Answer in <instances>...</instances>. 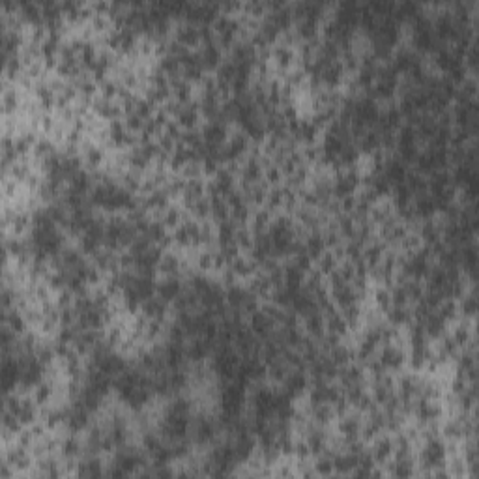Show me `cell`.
I'll return each mask as SVG.
<instances>
[{
	"instance_id": "7",
	"label": "cell",
	"mask_w": 479,
	"mask_h": 479,
	"mask_svg": "<svg viewBox=\"0 0 479 479\" xmlns=\"http://www.w3.org/2000/svg\"><path fill=\"white\" fill-rule=\"evenodd\" d=\"M337 266V258L333 256V253H322L318 256V270L320 273H328L330 275Z\"/></svg>"
},
{
	"instance_id": "8",
	"label": "cell",
	"mask_w": 479,
	"mask_h": 479,
	"mask_svg": "<svg viewBox=\"0 0 479 479\" xmlns=\"http://www.w3.org/2000/svg\"><path fill=\"white\" fill-rule=\"evenodd\" d=\"M79 453H81V444L77 438L69 436L62 442V455H64L66 458H73V457H77Z\"/></svg>"
},
{
	"instance_id": "14",
	"label": "cell",
	"mask_w": 479,
	"mask_h": 479,
	"mask_svg": "<svg viewBox=\"0 0 479 479\" xmlns=\"http://www.w3.org/2000/svg\"><path fill=\"white\" fill-rule=\"evenodd\" d=\"M34 434H32V431L28 429V431H21L19 432V446H23V447H28L30 444H32V440H34Z\"/></svg>"
},
{
	"instance_id": "4",
	"label": "cell",
	"mask_w": 479,
	"mask_h": 479,
	"mask_svg": "<svg viewBox=\"0 0 479 479\" xmlns=\"http://www.w3.org/2000/svg\"><path fill=\"white\" fill-rule=\"evenodd\" d=\"M314 474L318 475H330L333 474V453H326V455H318L316 464H313Z\"/></svg>"
},
{
	"instance_id": "3",
	"label": "cell",
	"mask_w": 479,
	"mask_h": 479,
	"mask_svg": "<svg viewBox=\"0 0 479 479\" xmlns=\"http://www.w3.org/2000/svg\"><path fill=\"white\" fill-rule=\"evenodd\" d=\"M393 449H395V444L391 438H380V440L374 444L371 455H373V458L376 463H386L389 458V455L393 453Z\"/></svg>"
},
{
	"instance_id": "13",
	"label": "cell",
	"mask_w": 479,
	"mask_h": 479,
	"mask_svg": "<svg viewBox=\"0 0 479 479\" xmlns=\"http://www.w3.org/2000/svg\"><path fill=\"white\" fill-rule=\"evenodd\" d=\"M294 453L304 461V458H307L309 455H311V449H309L307 442H298V444H294Z\"/></svg>"
},
{
	"instance_id": "10",
	"label": "cell",
	"mask_w": 479,
	"mask_h": 479,
	"mask_svg": "<svg viewBox=\"0 0 479 479\" xmlns=\"http://www.w3.org/2000/svg\"><path fill=\"white\" fill-rule=\"evenodd\" d=\"M143 446H144V449H146V451H150V455H152L155 449H159L161 440L155 436V434L148 432V434H144V438H143Z\"/></svg>"
},
{
	"instance_id": "12",
	"label": "cell",
	"mask_w": 479,
	"mask_h": 479,
	"mask_svg": "<svg viewBox=\"0 0 479 479\" xmlns=\"http://www.w3.org/2000/svg\"><path fill=\"white\" fill-rule=\"evenodd\" d=\"M281 169L279 167H272L270 165V169L266 171V180L270 182V184H279V180H281Z\"/></svg>"
},
{
	"instance_id": "2",
	"label": "cell",
	"mask_w": 479,
	"mask_h": 479,
	"mask_svg": "<svg viewBox=\"0 0 479 479\" xmlns=\"http://www.w3.org/2000/svg\"><path fill=\"white\" fill-rule=\"evenodd\" d=\"M77 475H83V477H99V475H103V468H102L99 458L90 455L86 461H83V463L79 464V468H77Z\"/></svg>"
},
{
	"instance_id": "5",
	"label": "cell",
	"mask_w": 479,
	"mask_h": 479,
	"mask_svg": "<svg viewBox=\"0 0 479 479\" xmlns=\"http://www.w3.org/2000/svg\"><path fill=\"white\" fill-rule=\"evenodd\" d=\"M391 474L397 475V477H408V475L414 474V464H412L410 458L395 461V464L391 466Z\"/></svg>"
},
{
	"instance_id": "9",
	"label": "cell",
	"mask_w": 479,
	"mask_h": 479,
	"mask_svg": "<svg viewBox=\"0 0 479 479\" xmlns=\"http://www.w3.org/2000/svg\"><path fill=\"white\" fill-rule=\"evenodd\" d=\"M4 112L6 114H10V112H13L17 109V105H19V96H17L15 90H4Z\"/></svg>"
},
{
	"instance_id": "11",
	"label": "cell",
	"mask_w": 479,
	"mask_h": 479,
	"mask_svg": "<svg viewBox=\"0 0 479 479\" xmlns=\"http://www.w3.org/2000/svg\"><path fill=\"white\" fill-rule=\"evenodd\" d=\"M374 298H376V304L380 305L384 311H388L389 305H391V294H389V290H386V288H380V290H376Z\"/></svg>"
},
{
	"instance_id": "6",
	"label": "cell",
	"mask_w": 479,
	"mask_h": 479,
	"mask_svg": "<svg viewBox=\"0 0 479 479\" xmlns=\"http://www.w3.org/2000/svg\"><path fill=\"white\" fill-rule=\"evenodd\" d=\"M51 393H53V384L51 382H39L36 386V389H34V401H36L37 405H45L49 401V397H51Z\"/></svg>"
},
{
	"instance_id": "1",
	"label": "cell",
	"mask_w": 479,
	"mask_h": 479,
	"mask_svg": "<svg viewBox=\"0 0 479 479\" xmlns=\"http://www.w3.org/2000/svg\"><path fill=\"white\" fill-rule=\"evenodd\" d=\"M378 362L382 363L386 369H399L405 363V354L399 348H395V346H386L382 354H380Z\"/></svg>"
}]
</instances>
